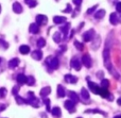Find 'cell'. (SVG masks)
Masks as SVG:
<instances>
[{
	"label": "cell",
	"mask_w": 121,
	"mask_h": 118,
	"mask_svg": "<svg viewBox=\"0 0 121 118\" xmlns=\"http://www.w3.org/2000/svg\"><path fill=\"white\" fill-rule=\"evenodd\" d=\"M103 62H104V66L106 67V69L111 72V74H113L115 78L119 79V74L116 72V70L113 68L112 65V61H111V44L109 40L107 42L106 46H105L104 50H103Z\"/></svg>",
	"instance_id": "cell-1"
},
{
	"label": "cell",
	"mask_w": 121,
	"mask_h": 118,
	"mask_svg": "<svg viewBox=\"0 0 121 118\" xmlns=\"http://www.w3.org/2000/svg\"><path fill=\"white\" fill-rule=\"evenodd\" d=\"M46 64L49 66V70H54V69H56V68H59L60 62L56 57H47V60H46Z\"/></svg>",
	"instance_id": "cell-2"
},
{
	"label": "cell",
	"mask_w": 121,
	"mask_h": 118,
	"mask_svg": "<svg viewBox=\"0 0 121 118\" xmlns=\"http://www.w3.org/2000/svg\"><path fill=\"white\" fill-rule=\"evenodd\" d=\"M28 99H27V102L29 104H31L32 106H34V108H39L40 105V102L39 100L37 99V98L34 96V93H32V92H29L28 93Z\"/></svg>",
	"instance_id": "cell-3"
},
{
	"label": "cell",
	"mask_w": 121,
	"mask_h": 118,
	"mask_svg": "<svg viewBox=\"0 0 121 118\" xmlns=\"http://www.w3.org/2000/svg\"><path fill=\"white\" fill-rule=\"evenodd\" d=\"M95 36H96L95 30L90 29V30H88L87 32H85V33L83 34V39H84V42H91V40H94Z\"/></svg>",
	"instance_id": "cell-4"
},
{
	"label": "cell",
	"mask_w": 121,
	"mask_h": 118,
	"mask_svg": "<svg viewBox=\"0 0 121 118\" xmlns=\"http://www.w3.org/2000/svg\"><path fill=\"white\" fill-rule=\"evenodd\" d=\"M87 82H88V87H89V89L92 92V93L94 94H99L100 93L101 87L99 86L98 84H96V83L91 82V81H89V80H87Z\"/></svg>",
	"instance_id": "cell-5"
},
{
	"label": "cell",
	"mask_w": 121,
	"mask_h": 118,
	"mask_svg": "<svg viewBox=\"0 0 121 118\" xmlns=\"http://www.w3.org/2000/svg\"><path fill=\"white\" fill-rule=\"evenodd\" d=\"M82 63H83V65L85 66V67L90 68L91 67V64H92L91 57H90L88 54H84L83 57H82Z\"/></svg>",
	"instance_id": "cell-6"
},
{
	"label": "cell",
	"mask_w": 121,
	"mask_h": 118,
	"mask_svg": "<svg viewBox=\"0 0 121 118\" xmlns=\"http://www.w3.org/2000/svg\"><path fill=\"white\" fill-rule=\"evenodd\" d=\"M48 22V18L46 15H37L36 16V23L38 26H44Z\"/></svg>",
	"instance_id": "cell-7"
},
{
	"label": "cell",
	"mask_w": 121,
	"mask_h": 118,
	"mask_svg": "<svg viewBox=\"0 0 121 118\" xmlns=\"http://www.w3.org/2000/svg\"><path fill=\"white\" fill-rule=\"evenodd\" d=\"M70 65H71V67L74 68L75 70H80V69H81V67H82L81 62H80V60L77 59V57H73V59L71 60Z\"/></svg>",
	"instance_id": "cell-8"
},
{
	"label": "cell",
	"mask_w": 121,
	"mask_h": 118,
	"mask_svg": "<svg viewBox=\"0 0 121 118\" xmlns=\"http://www.w3.org/2000/svg\"><path fill=\"white\" fill-rule=\"evenodd\" d=\"M64 106H65V108H66L70 113H72L73 111H74V109H75V103L72 101V100L69 99V100H67V101H65Z\"/></svg>",
	"instance_id": "cell-9"
},
{
	"label": "cell",
	"mask_w": 121,
	"mask_h": 118,
	"mask_svg": "<svg viewBox=\"0 0 121 118\" xmlns=\"http://www.w3.org/2000/svg\"><path fill=\"white\" fill-rule=\"evenodd\" d=\"M65 81H66L67 83L74 84V83L78 82V78L74 76H72V74H66V76H65Z\"/></svg>",
	"instance_id": "cell-10"
},
{
	"label": "cell",
	"mask_w": 121,
	"mask_h": 118,
	"mask_svg": "<svg viewBox=\"0 0 121 118\" xmlns=\"http://www.w3.org/2000/svg\"><path fill=\"white\" fill-rule=\"evenodd\" d=\"M68 96H69V98H70V100H72L74 103H77V102H79V100H80V98H79V96H78V94L77 93H74V92H68Z\"/></svg>",
	"instance_id": "cell-11"
},
{
	"label": "cell",
	"mask_w": 121,
	"mask_h": 118,
	"mask_svg": "<svg viewBox=\"0 0 121 118\" xmlns=\"http://www.w3.org/2000/svg\"><path fill=\"white\" fill-rule=\"evenodd\" d=\"M29 31L31 32V33H33V34H37L38 32H39V26H38L36 22L35 23H32V25H30Z\"/></svg>",
	"instance_id": "cell-12"
},
{
	"label": "cell",
	"mask_w": 121,
	"mask_h": 118,
	"mask_svg": "<svg viewBox=\"0 0 121 118\" xmlns=\"http://www.w3.org/2000/svg\"><path fill=\"white\" fill-rule=\"evenodd\" d=\"M69 28H70V23H69V22H65V25L62 26V27H60V33H63V35L66 36L67 33H68V31H69Z\"/></svg>",
	"instance_id": "cell-13"
},
{
	"label": "cell",
	"mask_w": 121,
	"mask_h": 118,
	"mask_svg": "<svg viewBox=\"0 0 121 118\" xmlns=\"http://www.w3.org/2000/svg\"><path fill=\"white\" fill-rule=\"evenodd\" d=\"M67 18L64 16H55L53 17V21H54V23H56V25H60V23H64L66 22Z\"/></svg>",
	"instance_id": "cell-14"
},
{
	"label": "cell",
	"mask_w": 121,
	"mask_h": 118,
	"mask_svg": "<svg viewBox=\"0 0 121 118\" xmlns=\"http://www.w3.org/2000/svg\"><path fill=\"white\" fill-rule=\"evenodd\" d=\"M27 81H28V77H26L23 74H19L18 76H17V82H18L20 85L27 83Z\"/></svg>",
	"instance_id": "cell-15"
},
{
	"label": "cell",
	"mask_w": 121,
	"mask_h": 118,
	"mask_svg": "<svg viewBox=\"0 0 121 118\" xmlns=\"http://www.w3.org/2000/svg\"><path fill=\"white\" fill-rule=\"evenodd\" d=\"M32 57H33L34 60H36V61H39V60H42L43 57V52L40 50H35L32 52Z\"/></svg>",
	"instance_id": "cell-16"
},
{
	"label": "cell",
	"mask_w": 121,
	"mask_h": 118,
	"mask_svg": "<svg viewBox=\"0 0 121 118\" xmlns=\"http://www.w3.org/2000/svg\"><path fill=\"white\" fill-rule=\"evenodd\" d=\"M13 11H14L16 14H20V13L22 12V6L20 5V3L15 2V3L13 4Z\"/></svg>",
	"instance_id": "cell-17"
},
{
	"label": "cell",
	"mask_w": 121,
	"mask_h": 118,
	"mask_svg": "<svg viewBox=\"0 0 121 118\" xmlns=\"http://www.w3.org/2000/svg\"><path fill=\"white\" fill-rule=\"evenodd\" d=\"M50 93H51V88L49 86H46V87H44V88H42V91H40V96H42L43 98H46Z\"/></svg>",
	"instance_id": "cell-18"
},
{
	"label": "cell",
	"mask_w": 121,
	"mask_h": 118,
	"mask_svg": "<svg viewBox=\"0 0 121 118\" xmlns=\"http://www.w3.org/2000/svg\"><path fill=\"white\" fill-rule=\"evenodd\" d=\"M51 113H52V115L54 116L55 118H60V116H62V111H60V108H53L52 110H51Z\"/></svg>",
	"instance_id": "cell-19"
},
{
	"label": "cell",
	"mask_w": 121,
	"mask_h": 118,
	"mask_svg": "<svg viewBox=\"0 0 121 118\" xmlns=\"http://www.w3.org/2000/svg\"><path fill=\"white\" fill-rule=\"evenodd\" d=\"M94 43H92V45H91V48L94 49V50H96V49H98L99 48V46H100V43H101V38H100V36H97L96 38H94Z\"/></svg>",
	"instance_id": "cell-20"
},
{
	"label": "cell",
	"mask_w": 121,
	"mask_h": 118,
	"mask_svg": "<svg viewBox=\"0 0 121 118\" xmlns=\"http://www.w3.org/2000/svg\"><path fill=\"white\" fill-rule=\"evenodd\" d=\"M19 64V59L15 57V59H12L10 62H9V67L10 68H15L16 66H18Z\"/></svg>",
	"instance_id": "cell-21"
},
{
	"label": "cell",
	"mask_w": 121,
	"mask_h": 118,
	"mask_svg": "<svg viewBox=\"0 0 121 118\" xmlns=\"http://www.w3.org/2000/svg\"><path fill=\"white\" fill-rule=\"evenodd\" d=\"M65 95H66V92H65L64 86L59 85V86H57V96H59L60 98H63V97H65Z\"/></svg>",
	"instance_id": "cell-22"
},
{
	"label": "cell",
	"mask_w": 121,
	"mask_h": 118,
	"mask_svg": "<svg viewBox=\"0 0 121 118\" xmlns=\"http://www.w3.org/2000/svg\"><path fill=\"white\" fill-rule=\"evenodd\" d=\"M19 51H20L21 54H28V53L30 52V47L27 46V45H22V46H20V48H19Z\"/></svg>",
	"instance_id": "cell-23"
},
{
	"label": "cell",
	"mask_w": 121,
	"mask_h": 118,
	"mask_svg": "<svg viewBox=\"0 0 121 118\" xmlns=\"http://www.w3.org/2000/svg\"><path fill=\"white\" fill-rule=\"evenodd\" d=\"M109 21H111L112 25H117L118 23V16L116 13L111 14V16H109Z\"/></svg>",
	"instance_id": "cell-24"
},
{
	"label": "cell",
	"mask_w": 121,
	"mask_h": 118,
	"mask_svg": "<svg viewBox=\"0 0 121 118\" xmlns=\"http://www.w3.org/2000/svg\"><path fill=\"white\" fill-rule=\"evenodd\" d=\"M105 16V10H99L95 13V17L96 19H101Z\"/></svg>",
	"instance_id": "cell-25"
},
{
	"label": "cell",
	"mask_w": 121,
	"mask_h": 118,
	"mask_svg": "<svg viewBox=\"0 0 121 118\" xmlns=\"http://www.w3.org/2000/svg\"><path fill=\"white\" fill-rule=\"evenodd\" d=\"M81 96L84 100H89V93L86 88H82L81 89Z\"/></svg>",
	"instance_id": "cell-26"
},
{
	"label": "cell",
	"mask_w": 121,
	"mask_h": 118,
	"mask_svg": "<svg viewBox=\"0 0 121 118\" xmlns=\"http://www.w3.org/2000/svg\"><path fill=\"white\" fill-rule=\"evenodd\" d=\"M53 40L59 44L60 40H62V33H60V32H55V33L53 34Z\"/></svg>",
	"instance_id": "cell-27"
},
{
	"label": "cell",
	"mask_w": 121,
	"mask_h": 118,
	"mask_svg": "<svg viewBox=\"0 0 121 118\" xmlns=\"http://www.w3.org/2000/svg\"><path fill=\"white\" fill-rule=\"evenodd\" d=\"M15 99H16V101H17V103H18V104H25V103H28L27 100H25L23 98L19 97L18 95H15Z\"/></svg>",
	"instance_id": "cell-28"
},
{
	"label": "cell",
	"mask_w": 121,
	"mask_h": 118,
	"mask_svg": "<svg viewBox=\"0 0 121 118\" xmlns=\"http://www.w3.org/2000/svg\"><path fill=\"white\" fill-rule=\"evenodd\" d=\"M26 3L30 6V8H34L37 5V1L36 0H26Z\"/></svg>",
	"instance_id": "cell-29"
},
{
	"label": "cell",
	"mask_w": 121,
	"mask_h": 118,
	"mask_svg": "<svg viewBox=\"0 0 121 118\" xmlns=\"http://www.w3.org/2000/svg\"><path fill=\"white\" fill-rule=\"evenodd\" d=\"M109 86V82L107 79H102V81H101V87H103V88H108Z\"/></svg>",
	"instance_id": "cell-30"
},
{
	"label": "cell",
	"mask_w": 121,
	"mask_h": 118,
	"mask_svg": "<svg viewBox=\"0 0 121 118\" xmlns=\"http://www.w3.org/2000/svg\"><path fill=\"white\" fill-rule=\"evenodd\" d=\"M85 113H99V114H102L103 116H105V117L107 116V114H106V113L102 112V111H100V110H87Z\"/></svg>",
	"instance_id": "cell-31"
},
{
	"label": "cell",
	"mask_w": 121,
	"mask_h": 118,
	"mask_svg": "<svg viewBox=\"0 0 121 118\" xmlns=\"http://www.w3.org/2000/svg\"><path fill=\"white\" fill-rule=\"evenodd\" d=\"M74 46H75V48H77L78 50H83L84 49V45L82 44V43L78 42V40H75L74 42Z\"/></svg>",
	"instance_id": "cell-32"
},
{
	"label": "cell",
	"mask_w": 121,
	"mask_h": 118,
	"mask_svg": "<svg viewBox=\"0 0 121 118\" xmlns=\"http://www.w3.org/2000/svg\"><path fill=\"white\" fill-rule=\"evenodd\" d=\"M46 45V40L44 39V38H39L37 42V47L38 48H43V47Z\"/></svg>",
	"instance_id": "cell-33"
},
{
	"label": "cell",
	"mask_w": 121,
	"mask_h": 118,
	"mask_svg": "<svg viewBox=\"0 0 121 118\" xmlns=\"http://www.w3.org/2000/svg\"><path fill=\"white\" fill-rule=\"evenodd\" d=\"M34 83H35V80H34V78L33 77H28V81H27V84L28 85H33Z\"/></svg>",
	"instance_id": "cell-34"
},
{
	"label": "cell",
	"mask_w": 121,
	"mask_h": 118,
	"mask_svg": "<svg viewBox=\"0 0 121 118\" xmlns=\"http://www.w3.org/2000/svg\"><path fill=\"white\" fill-rule=\"evenodd\" d=\"M44 102H45V104H46V106H47V111H48V112H50V100L47 99V98H45Z\"/></svg>",
	"instance_id": "cell-35"
},
{
	"label": "cell",
	"mask_w": 121,
	"mask_h": 118,
	"mask_svg": "<svg viewBox=\"0 0 121 118\" xmlns=\"http://www.w3.org/2000/svg\"><path fill=\"white\" fill-rule=\"evenodd\" d=\"M0 47H2L3 49H6L9 47V45H8V43H5L3 39H0Z\"/></svg>",
	"instance_id": "cell-36"
},
{
	"label": "cell",
	"mask_w": 121,
	"mask_h": 118,
	"mask_svg": "<svg viewBox=\"0 0 121 118\" xmlns=\"http://www.w3.org/2000/svg\"><path fill=\"white\" fill-rule=\"evenodd\" d=\"M97 6H98V5H94L92 8H89V9L87 10V12H86V13H87V14H92V13H94L95 11L97 10Z\"/></svg>",
	"instance_id": "cell-37"
},
{
	"label": "cell",
	"mask_w": 121,
	"mask_h": 118,
	"mask_svg": "<svg viewBox=\"0 0 121 118\" xmlns=\"http://www.w3.org/2000/svg\"><path fill=\"white\" fill-rule=\"evenodd\" d=\"M63 12H64V13H70L71 12V5H70V4H67V8L65 9Z\"/></svg>",
	"instance_id": "cell-38"
},
{
	"label": "cell",
	"mask_w": 121,
	"mask_h": 118,
	"mask_svg": "<svg viewBox=\"0 0 121 118\" xmlns=\"http://www.w3.org/2000/svg\"><path fill=\"white\" fill-rule=\"evenodd\" d=\"M5 96V88H0V97L3 98Z\"/></svg>",
	"instance_id": "cell-39"
},
{
	"label": "cell",
	"mask_w": 121,
	"mask_h": 118,
	"mask_svg": "<svg viewBox=\"0 0 121 118\" xmlns=\"http://www.w3.org/2000/svg\"><path fill=\"white\" fill-rule=\"evenodd\" d=\"M116 10H117V12L121 13V2H118V3L116 4Z\"/></svg>",
	"instance_id": "cell-40"
},
{
	"label": "cell",
	"mask_w": 121,
	"mask_h": 118,
	"mask_svg": "<svg viewBox=\"0 0 121 118\" xmlns=\"http://www.w3.org/2000/svg\"><path fill=\"white\" fill-rule=\"evenodd\" d=\"M18 92H19V86H14L12 93L14 94V95H17V93H18Z\"/></svg>",
	"instance_id": "cell-41"
},
{
	"label": "cell",
	"mask_w": 121,
	"mask_h": 118,
	"mask_svg": "<svg viewBox=\"0 0 121 118\" xmlns=\"http://www.w3.org/2000/svg\"><path fill=\"white\" fill-rule=\"evenodd\" d=\"M72 2L75 4V5L80 6V5H81V3H82V0H72Z\"/></svg>",
	"instance_id": "cell-42"
},
{
	"label": "cell",
	"mask_w": 121,
	"mask_h": 118,
	"mask_svg": "<svg viewBox=\"0 0 121 118\" xmlns=\"http://www.w3.org/2000/svg\"><path fill=\"white\" fill-rule=\"evenodd\" d=\"M117 103L119 104V105H121V98H119V99L117 100Z\"/></svg>",
	"instance_id": "cell-43"
},
{
	"label": "cell",
	"mask_w": 121,
	"mask_h": 118,
	"mask_svg": "<svg viewBox=\"0 0 121 118\" xmlns=\"http://www.w3.org/2000/svg\"><path fill=\"white\" fill-rule=\"evenodd\" d=\"M114 118H121V115H118V116H116V117H114Z\"/></svg>",
	"instance_id": "cell-44"
},
{
	"label": "cell",
	"mask_w": 121,
	"mask_h": 118,
	"mask_svg": "<svg viewBox=\"0 0 121 118\" xmlns=\"http://www.w3.org/2000/svg\"><path fill=\"white\" fill-rule=\"evenodd\" d=\"M0 12H1V5H0Z\"/></svg>",
	"instance_id": "cell-45"
},
{
	"label": "cell",
	"mask_w": 121,
	"mask_h": 118,
	"mask_svg": "<svg viewBox=\"0 0 121 118\" xmlns=\"http://www.w3.org/2000/svg\"><path fill=\"white\" fill-rule=\"evenodd\" d=\"M0 63H1V57H0Z\"/></svg>",
	"instance_id": "cell-46"
},
{
	"label": "cell",
	"mask_w": 121,
	"mask_h": 118,
	"mask_svg": "<svg viewBox=\"0 0 121 118\" xmlns=\"http://www.w3.org/2000/svg\"><path fill=\"white\" fill-rule=\"evenodd\" d=\"M78 118H82V117H78Z\"/></svg>",
	"instance_id": "cell-47"
}]
</instances>
